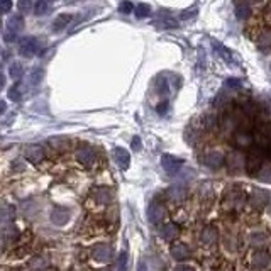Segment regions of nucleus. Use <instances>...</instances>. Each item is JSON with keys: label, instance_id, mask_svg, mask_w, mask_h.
<instances>
[{"label": "nucleus", "instance_id": "1", "mask_svg": "<svg viewBox=\"0 0 271 271\" xmlns=\"http://www.w3.org/2000/svg\"><path fill=\"white\" fill-rule=\"evenodd\" d=\"M233 143L236 146V149H241V151L242 149H253L254 143H256V134H254L253 129L242 127L233 134Z\"/></svg>", "mask_w": 271, "mask_h": 271}, {"label": "nucleus", "instance_id": "2", "mask_svg": "<svg viewBox=\"0 0 271 271\" xmlns=\"http://www.w3.org/2000/svg\"><path fill=\"white\" fill-rule=\"evenodd\" d=\"M246 203V193L239 188H229L227 195L224 199V207L227 210H239Z\"/></svg>", "mask_w": 271, "mask_h": 271}, {"label": "nucleus", "instance_id": "3", "mask_svg": "<svg viewBox=\"0 0 271 271\" xmlns=\"http://www.w3.org/2000/svg\"><path fill=\"white\" fill-rule=\"evenodd\" d=\"M200 163L210 169H217L225 163V154L222 151H217V149H207L200 156Z\"/></svg>", "mask_w": 271, "mask_h": 271}, {"label": "nucleus", "instance_id": "4", "mask_svg": "<svg viewBox=\"0 0 271 271\" xmlns=\"http://www.w3.org/2000/svg\"><path fill=\"white\" fill-rule=\"evenodd\" d=\"M246 158L242 154L241 149H234L230 151L227 156H225V165H227L230 173H239L242 169H246Z\"/></svg>", "mask_w": 271, "mask_h": 271}, {"label": "nucleus", "instance_id": "5", "mask_svg": "<svg viewBox=\"0 0 271 271\" xmlns=\"http://www.w3.org/2000/svg\"><path fill=\"white\" fill-rule=\"evenodd\" d=\"M75 158L76 161L80 163L82 166H92L95 161H97V149L92 148L88 144H83V146H78V149L75 152Z\"/></svg>", "mask_w": 271, "mask_h": 271}, {"label": "nucleus", "instance_id": "6", "mask_svg": "<svg viewBox=\"0 0 271 271\" xmlns=\"http://www.w3.org/2000/svg\"><path fill=\"white\" fill-rule=\"evenodd\" d=\"M263 161H264V156L259 151H256L253 148L251 152L246 158V171H247V175H249V177H258L259 169H261V166L264 165Z\"/></svg>", "mask_w": 271, "mask_h": 271}, {"label": "nucleus", "instance_id": "7", "mask_svg": "<svg viewBox=\"0 0 271 271\" xmlns=\"http://www.w3.org/2000/svg\"><path fill=\"white\" fill-rule=\"evenodd\" d=\"M41 53L39 51V39L32 37V36H26L21 39L19 43V54L24 56V58H31V56Z\"/></svg>", "mask_w": 271, "mask_h": 271}, {"label": "nucleus", "instance_id": "8", "mask_svg": "<svg viewBox=\"0 0 271 271\" xmlns=\"http://www.w3.org/2000/svg\"><path fill=\"white\" fill-rule=\"evenodd\" d=\"M161 166L168 175H177V173H180V169L183 168V160H180V158L171 156V154H163L161 156Z\"/></svg>", "mask_w": 271, "mask_h": 271}, {"label": "nucleus", "instance_id": "9", "mask_svg": "<svg viewBox=\"0 0 271 271\" xmlns=\"http://www.w3.org/2000/svg\"><path fill=\"white\" fill-rule=\"evenodd\" d=\"M148 219H149V222L151 224H161L163 220L166 219V208L165 205H161L160 202H152L149 208H148Z\"/></svg>", "mask_w": 271, "mask_h": 271}, {"label": "nucleus", "instance_id": "10", "mask_svg": "<svg viewBox=\"0 0 271 271\" xmlns=\"http://www.w3.org/2000/svg\"><path fill=\"white\" fill-rule=\"evenodd\" d=\"M166 200L171 202V203H182L186 200V197H188V190L185 188L183 185H173L169 186L166 190Z\"/></svg>", "mask_w": 271, "mask_h": 271}, {"label": "nucleus", "instance_id": "11", "mask_svg": "<svg viewBox=\"0 0 271 271\" xmlns=\"http://www.w3.org/2000/svg\"><path fill=\"white\" fill-rule=\"evenodd\" d=\"M24 154H26V160L32 163V165H39L44 158H46V152H44V148L39 144H31L27 146L24 149Z\"/></svg>", "mask_w": 271, "mask_h": 271}, {"label": "nucleus", "instance_id": "12", "mask_svg": "<svg viewBox=\"0 0 271 271\" xmlns=\"http://www.w3.org/2000/svg\"><path fill=\"white\" fill-rule=\"evenodd\" d=\"M247 202H249V205H251L253 208H256V210H261L264 205H268L269 195H268L264 190H258V188H256V190H253V193L249 195Z\"/></svg>", "mask_w": 271, "mask_h": 271}, {"label": "nucleus", "instance_id": "13", "mask_svg": "<svg viewBox=\"0 0 271 271\" xmlns=\"http://www.w3.org/2000/svg\"><path fill=\"white\" fill-rule=\"evenodd\" d=\"M70 216H71L70 208L56 205L53 210H51V222L54 225H65L68 224V220H70Z\"/></svg>", "mask_w": 271, "mask_h": 271}, {"label": "nucleus", "instance_id": "14", "mask_svg": "<svg viewBox=\"0 0 271 271\" xmlns=\"http://www.w3.org/2000/svg\"><path fill=\"white\" fill-rule=\"evenodd\" d=\"M256 46L261 51H269L271 49V27H263V29L258 31Z\"/></svg>", "mask_w": 271, "mask_h": 271}, {"label": "nucleus", "instance_id": "15", "mask_svg": "<svg viewBox=\"0 0 271 271\" xmlns=\"http://www.w3.org/2000/svg\"><path fill=\"white\" fill-rule=\"evenodd\" d=\"M271 266V256L268 253L264 251H259L253 256V268L258 269V271H264Z\"/></svg>", "mask_w": 271, "mask_h": 271}, {"label": "nucleus", "instance_id": "16", "mask_svg": "<svg viewBox=\"0 0 271 271\" xmlns=\"http://www.w3.org/2000/svg\"><path fill=\"white\" fill-rule=\"evenodd\" d=\"M93 199L100 205H109L114 199V193H112L110 188H107V186H99V188L93 190Z\"/></svg>", "mask_w": 271, "mask_h": 271}, {"label": "nucleus", "instance_id": "17", "mask_svg": "<svg viewBox=\"0 0 271 271\" xmlns=\"http://www.w3.org/2000/svg\"><path fill=\"white\" fill-rule=\"evenodd\" d=\"M92 256H93L95 261H100V263L109 261L110 256H112V247L109 244H99V246H95Z\"/></svg>", "mask_w": 271, "mask_h": 271}, {"label": "nucleus", "instance_id": "18", "mask_svg": "<svg viewBox=\"0 0 271 271\" xmlns=\"http://www.w3.org/2000/svg\"><path fill=\"white\" fill-rule=\"evenodd\" d=\"M114 160L119 165V168H122V169H127L129 165H131V154H129V151L124 148L114 149Z\"/></svg>", "mask_w": 271, "mask_h": 271}, {"label": "nucleus", "instance_id": "19", "mask_svg": "<svg viewBox=\"0 0 271 271\" xmlns=\"http://www.w3.org/2000/svg\"><path fill=\"white\" fill-rule=\"evenodd\" d=\"M171 256L177 261H185V259L190 258V249L188 246L183 244V242H177V244L171 246Z\"/></svg>", "mask_w": 271, "mask_h": 271}, {"label": "nucleus", "instance_id": "20", "mask_svg": "<svg viewBox=\"0 0 271 271\" xmlns=\"http://www.w3.org/2000/svg\"><path fill=\"white\" fill-rule=\"evenodd\" d=\"M2 237H4V244H5V246H7L9 242H14L17 237H19V233H17L14 222H4Z\"/></svg>", "mask_w": 271, "mask_h": 271}, {"label": "nucleus", "instance_id": "21", "mask_svg": "<svg viewBox=\"0 0 271 271\" xmlns=\"http://www.w3.org/2000/svg\"><path fill=\"white\" fill-rule=\"evenodd\" d=\"M27 268L29 271H46L49 268V261L44 256H34L27 264Z\"/></svg>", "mask_w": 271, "mask_h": 271}, {"label": "nucleus", "instance_id": "22", "mask_svg": "<svg viewBox=\"0 0 271 271\" xmlns=\"http://www.w3.org/2000/svg\"><path fill=\"white\" fill-rule=\"evenodd\" d=\"M180 234V227L177 224H173V222H168L163 225V229H161V236H163V239H166V241H173V239H177V236Z\"/></svg>", "mask_w": 271, "mask_h": 271}, {"label": "nucleus", "instance_id": "23", "mask_svg": "<svg viewBox=\"0 0 271 271\" xmlns=\"http://www.w3.org/2000/svg\"><path fill=\"white\" fill-rule=\"evenodd\" d=\"M200 241L205 246H212L217 241V229L216 227H205L200 234Z\"/></svg>", "mask_w": 271, "mask_h": 271}, {"label": "nucleus", "instance_id": "24", "mask_svg": "<svg viewBox=\"0 0 271 271\" xmlns=\"http://www.w3.org/2000/svg\"><path fill=\"white\" fill-rule=\"evenodd\" d=\"M253 14V10H251V5L249 4H246V2H239L236 5V15H237V19H241V21H247L251 17Z\"/></svg>", "mask_w": 271, "mask_h": 271}, {"label": "nucleus", "instance_id": "25", "mask_svg": "<svg viewBox=\"0 0 271 271\" xmlns=\"http://www.w3.org/2000/svg\"><path fill=\"white\" fill-rule=\"evenodd\" d=\"M22 27H24V17L22 15H12L7 21V31H10V32L17 34L19 31H22Z\"/></svg>", "mask_w": 271, "mask_h": 271}, {"label": "nucleus", "instance_id": "26", "mask_svg": "<svg viewBox=\"0 0 271 271\" xmlns=\"http://www.w3.org/2000/svg\"><path fill=\"white\" fill-rule=\"evenodd\" d=\"M43 76H44V71L41 68H34V70L29 73V76H27V83L31 85V87H39L43 82Z\"/></svg>", "mask_w": 271, "mask_h": 271}, {"label": "nucleus", "instance_id": "27", "mask_svg": "<svg viewBox=\"0 0 271 271\" xmlns=\"http://www.w3.org/2000/svg\"><path fill=\"white\" fill-rule=\"evenodd\" d=\"M70 21H71V15H70V14H60V15L54 19V22H53V31H54V32L63 31L65 27L68 26V22H70Z\"/></svg>", "mask_w": 271, "mask_h": 271}, {"label": "nucleus", "instance_id": "28", "mask_svg": "<svg viewBox=\"0 0 271 271\" xmlns=\"http://www.w3.org/2000/svg\"><path fill=\"white\" fill-rule=\"evenodd\" d=\"M49 146L56 151H66L68 148H70V139L66 138H53L48 141Z\"/></svg>", "mask_w": 271, "mask_h": 271}, {"label": "nucleus", "instance_id": "29", "mask_svg": "<svg viewBox=\"0 0 271 271\" xmlns=\"http://www.w3.org/2000/svg\"><path fill=\"white\" fill-rule=\"evenodd\" d=\"M214 46H216V51L217 53L222 56V60L225 61L227 65H234V58H233V53H230V49H227L225 46H222V44L219 43H214Z\"/></svg>", "mask_w": 271, "mask_h": 271}, {"label": "nucleus", "instance_id": "30", "mask_svg": "<svg viewBox=\"0 0 271 271\" xmlns=\"http://www.w3.org/2000/svg\"><path fill=\"white\" fill-rule=\"evenodd\" d=\"M256 178H259L261 182L271 183V163H264V165L261 166V169H259Z\"/></svg>", "mask_w": 271, "mask_h": 271}, {"label": "nucleus", "instance_id": "31", "mask_svg": "<svg viewBox=\"0 0 271 271\" xmlns=\"http://www.w3.org/2000/svg\"><path fill=\"white\" fill-rule=\"evenodd\" d=\"M49 12V0H37L34 5V14L36 15H46Z\"/></svg>", "mask_w": 271, "mask_h": 271}, {"label": "nucleus", "instance_id": "32", "mask_svg": "<svg viewBox=\"0 0 271 271\" xmlns=\"http://www.w3.org/2000/svg\"><path fill=\"white\" fill-rule=\"evenodd\" d=\"M134 14L138 19H146V17H149V14H151V7L148 4H139V5H136Z\"/></svg>", "mask_w": 271, "mask_h": 271}, {"label": "nucleus", "instance_id": "33", "mask_svg": "<svg viewBox=\"0 0 271 271\" xmlns=\"http://www.w3.org/2000/svg\"><path fill=\"white\" fill-rule=\"evenodd\" d=\"M249 242L253 246H264L268 242V236L263 233H254L249 237Z\"/></svg>", "mask_w": 271, "mask_h": 271}, {"label": "nucleus", "instance_id": "34", "mask_svg": "<svg viewBox=\"0 0 271 271\" xmlns=\"http://www.w3.org/2000/svg\"><path fill=\"white\" fill-rule=\"evenodd\" d=\"M127 264H129V256L126 251H121L117 258V263H115V268L117 271H127Z\"/></svg>", "mask_w": 271, "mask_h": 271}, {"label": "nucleus", "instance_id": "35", "mask_svg": "<svg viewBox=\"0 0 271 271\" xmlns=\"http://www.w3.org/2000/svg\"><path fill=\"white\" fill-rule=\"evenodd\" d=\"M9 99L14 100V102H21L22 99V93H21V82H17L15 85H12L9 90Z\"/></svg>", "mask_w": 271, "mask_h": 271}, {"label": "nucleus", "instance_id": "36", "mask_svg": "<svg viewBox=\"0 0 271 271\" xmlns=\"http://www.w3.org/2000/svg\"><path fill=\"white\" fill-rule=\"evenodd\" d=\"M9 75L15 78V80H19V78L24 75V68L21 66V63H12L9 68Z\"/></svg>", "mask_w": 271, "mask_h": 271}, {"label": "nucleus", "instance_id": "37", "mask_svg": "<svg viewBox=\"0 0 271 271\" xmlns=\"http://www.w3.org/2000/svg\"><path fill=\"white\" fill-rule=\"evenodd\" d=\"M17 7H19L22 12H29L31 9H34L29 0H19V2H17Z\"/></svg>", "mask_w": 271, "mask_h": 271}, {"label": "nucleus", "instance_id": "38", "mask_svg": "<svg viewBox=\"0 0 271 271\" xmlns=\"http://www.w3.org/2000/svg\"><path fill=\"white\" fill-rule=\"evenodd\" d=\"M225 87L230 88V90H239L242 87V83L239 80H236V78H230V80L225 82Z\"/></svg>", "mask_w": 271, "mask_h": 271}, {"label": "nucleus", "instance_id": "39", "mask_svg": "<svg viewBox=\"0 0 271 271\" xmlns=\"http://www.w3.org/2000/svg\"><path fill=\"white\" fill-rule=\"evenodd\" d=\"M134 9L136 7H134L131 2H122L121 4V9H119V10H121V12H124V14H131Z\"/></svg>", "mask_w": 271, "mask_h": 271}, {"label": "nucleus", "instance_id": "40", "mask_svg": "<svg viewBox=\"0 0 271 271\" xmlns=\"http://www.w3.org/2000/svg\"><path fill=\"white\" fill-rule=\"evenodd\" d=\"M0 9H2L4 14H9L10 9H12V0H2L0 2Z\"/></svg>", "mask_w": 271, "mask_h": 271}, {"label": "nucleus", "instance_id": "41", "mask_svg": "<svg viewBox=\"0 0 271 271\" xmlns=\"http://www.w3.org/2000/svg\"><path fill=\"white\" fill-rule=\"evenodd\" d=\"M15 39H17V34L15 32H10V31L5 29V32H4V41L5 43H12V41H15Z\"/></svg>", "mask_w": 271, "mask_h": 271}, {"label": "nucleus", "instance_id": "42", "mask_svg": "<svg viewBox=\"0 0 271 271\" xmlns=\"http://www.w3.org/2000/svg\"><path fill=\"white\" fill-rule=\"evenodd\" d=\"M156 110H158V114H160V115L166 114V112H168V102H166V100L160 102V105L156 107Z\"/></svg>", "mask_w": 271, "mask_h": 271}, {"label": "nucleus", "instance_id": "43", "mask_svg": "<svg viewBox=\"0 0 271 271\" xmlns=\"http://www.w3.org/2000/svg\"><path fill=\"white\" fill-rule=\"evenodd\" d=\"M132 148H134L136 151L141 149V139H139V138H134V139H132Z\"/></svg>", "mask_w": 271, "mask_h": 271}, {"label": "nucleus", "instance_id": "44", "mask_svg": "<svg viewBox=\"0 0 271 271\" xmlns=\"http://www.w3.org/2000/svg\"><path fill=\"white\" fill-rule=\"evenodd\" d=\"M242 2H246V4H249V5H261L264 0H242Z\"/></svg>", "mask_w": 271, "mask_h": 271}, {"label": "nucleus", "instance_id": "45", "mask_svg": "<svg viewBox=\"0 0 271 271\" xmlns=\"http://www.w3.org/2000/svg\"><path fill=\"white\" fill-rule=\"evenodd\" d=\"M175 271H195L191 266H177L175 268Z\"/></svg>", "mask_w": 271, "mask_h": 271}, {"label": "nucleus", "instance_id": "46", "mask_svg": "<svg viewBox=\"0 0 271 271\" xmlns=\"http://www.w3.org/2000/svg\"><path fill=\"white\" fill-rule=\"evenodd\" d=\"M266 22L271 24V4L268 5V9H266Z\"/></svg>", "mask_w": 271, "mask_h": 271}, {"label": "nucleus", "instance_id": "47", "mask_svg": "<svg viewBox=\"0 0 271 271\" xmlns=\"http://www.w3.org/2000/svg\"><path fill=\"white\" fill-rule=\"evenodd\" d=\"M138 271H148V264H146V261H141V263H139Z\"/></svg>", "mask_w": 271, "mask_h": 271}, {"label": "nucleus", "instance_id": "48", "mask_svg": "<svg viewBox=\"0 0 271 271\" xmlns=\"http://www.w3.org/2000/svg\"><path fill=\"white\" fill-rule=\"evenodd\" d=\"M268 212L271 214V197H269V202H268Z\"/></svg>", "mask_w": 271, "mask_h": 271}, {"label": "nucleus", "instance_id": "49", "mask_svg": "<svg viewBox=\"0 0 271 271\" xmlns=\"http://www.w3.org/2000/svg\"><path fill=\"white\" fill-rule=\"evenodd\" d=\"M49 2H56V0H49Z\"/></svg>", "mask_w": 271, "mask_h": 271}, {"label": "nucleus", "instance_id": "50", "mask_svg": "<svg viewBox=\"0 0 271 271\" xmlns=\"http://www.w3.org/2000/svg\"><path fill=\"white\" fill-rule=\"evenodd\" d=\"M102 271H109V269H102Z\"/></svg>", "mask_w": 271, "mask_h": 271}]
</instances>
